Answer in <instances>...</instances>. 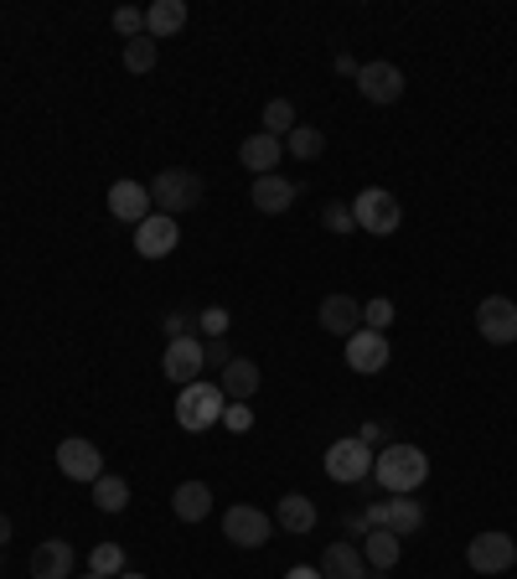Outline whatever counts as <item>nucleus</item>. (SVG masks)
<instances>
[{"label": "nucleus", "mask_w": 517, "mask_h": 579, "mask_svg": "<svg viewBox=\"0 0 517 579\" xmlns=\"http://www.w3.org/2000/svg\"><path fill=\"white\" fill-rule=\"evenodd\" d=\"M430 477V456L419 450V445H404V440H388L373 456V481H378L383 492L394 496H414Z\"/></svg>", "instance_id": "obj_1"}, {"label": "nucleus", "mask_w": 517, "mask_h": 579, "mask_svg": "<svg viewBox=\"0 0 517 579\" xmlns=\"http://www.w3.org/2000/svg\"><path fill=\"white\" fill-rule=\"evenodd\" d=\"M223 409H228L223 389L207 383V378H197V383H187V389L176 393V425L187 429V435H202V429L223 425Z\"/></svg>", "instance_id": "obj_2"}, {"label": "nucleus", "mask_w": 517, "mask_h": 579, "mask_svg": "<svg viewBox=\"0 0 517 579\" xmlns=\"http://www.w3.org/2000/svg\"><path fill=\"white\" fill-rule=\"evenodd\" d=\"M151 203H155V212L182 218V212H191V207H202V176H197L191 166H166L151 182Z\"/></svg>", "instance_id": "obj_3"}, {"label": "nucleus", "mask_w": 517, "mask_h": 579, "mask_svg": "<svg viewBox=\"0 0 517 579\" xmlns=\"http://www.w3.org/2000/svg\"><path fill=\"white\" fill-rule=\"evenodd\" d=\"M352 218H358L362 233H373V239H388V233H398V222H404V207H398L394 192L367 187L358 203H352Z\"/></svg>", "instance_id": "obj_4"}, {"label": "nucleus", "mask_w": 517, "mask_h": 579, "mask_svg": "<svg viewBox=\"0 0 517 579\" xmlns=\"http://www.w3.org/2000/svg\"><path fill=\"white\" fill-rule=\"evenodd\" d=\"M270 533H275V517L258 512L254 502H233V507L223 512V538L233 548H264L270 544Z\"/></svg>", "instance_id": "obj_5"}, {"label": "nucleus", "mask_w": 517, "mask_h": 579, "mask_svg": "<svg viewBox=\"0 0 517 579\" xmlns=\"http://www.w3.org/2000/svg\"><path fill=\"white\" fill-rule=\"evenodd\" d=\"M373 456L378 450H367V445L352 435V440H337V445H327V477L331 481H342V487H358V481H367L373 477Z\"/></svg>", "instance_id": "obj_6"}, {"label": "nucleus", "mask_w": 517, "mask_h": 579, "mask_svg": "<svg viewBox=\"0 0 517 579\" xmlns=\"http://www.w3.org/2000/svg\"><path fill=\"white\" fill-rule=\"evenodd\" d=\"M465 564H471L476 575H507V569L517 564V544L507 538V533L486 528V533H476V538L465 544Z\"/></svg>", "instance_id": "obj_7"}, {"label": "nucleus", "mask_w": 517, "mask_h": 579, "mask_svg": "<svg viewBox=\"0 0 517 579\" xmlns=\"http://www.w3.org/2000/svg\"><path fill=\"white\" fill-rule=\"evenodd\" d=\"M182 249V222L166 218V212H151V218L135 228V254L140 259H166Z\"/></svg>", "instance_id": "obj_8"}, {"label": "nucleus", "mask_w": 517, "mask_h": 579, "mask_svg": "<svg viewBox=\"0 0 517 579\" xmlns=\"http://www.w3.org/2000/svg\"><path fill=\"white\" fill-rule=\"evenodd\" d=\"M476 331H482L492 347L517 341V306L507 301V295H486L482 306H476Z\"/></svg>", "instance_id": "obj_9"}, {"label": "nucleus", "mask_w": 517, "mask_h": 579, "mask_svg": "<svg viewBox=\"0 0 517 579\" xmlns=\"http://www.w3.org/2000/svg\"><path fill=\"white\" fill-rule=\"evenodd\" d=\"M57 471H63L68 481H88V487H94V481L103 477L99 445H94V440H78V435H73V440H63V445H57Z\"/></svg>", "instance_id": "obj_10"}, {"label": "nucleus", "mask_w": 517, "mask_h": 579, "mask_svg": "<svg viewBox=\"0 0 517 579\" xmlns=\"http://www.w3.org/2000/svg\"><path fill=\"white\" fill-rule=\"evenodd\" d=\"M388 358H394V347H388L383 331H367V326H362V331L346 337V368H352V373H383Z\"/></svg>", "instance_id": "obj_11"}, {"label": "nucleus", "mask_w": 517, "mask_h": 579, "mask_svg": "<svg viewBox=\"0 0 517 579\" xmlns=\"http://www.w3.org/2000/svg\"><path fill=\"white\" fill-rule=\"evenodd\" d=\"M161 368H166V378L172 383H197L202 378V368H207V352H202V341L197 337H176L172 347H166V358H161Z\"/></svg>", "instance_id": "obj_12"}, {"label": "nucleus", "mask_w": 517, "mask_h": 579, "mask_svg": "<svg viewBox=\"0 0 517 579\" xmlns=\"http://www.w3.org/2000/svg\"><path fill=\"white\" fill-rule=\"evenodd\" d=\"M358 88L367 103H398L404 99V73L394 63H362L358 68Z\"/></svg>", "instance_id": "obj_13"}, {"label": "nucleus", "mask_w": 517, "mask_h": 579, "mask_svg": "<svg viewBox=\"0 0 517 579\" xmlns=\"http://www.w3.org/2000/svg\"><path fill=\"white\" fill-rule=\"evenodd\" d=\"M295 197H300V187H295L290 176H279V171H270V176H254V192H249V203H254L264 218H279V212H290Z\"/></svg>", "instance_id": "obj_14"}, {"label": "nucleus", "mask_w": 517, "mask_h": 579, "mask_svg": "<svg viewBox=\"0 0 517 579\" xmlns=\"http://www.w3.org/2000/svg\"><path fill=\"white\" fill-rule=\"evenodd\" d=\"M109 212H114V218L120 222H145L155 212V203H151V187H145V182H114V187H109Z\"/></svg>", "instance_id": "obj_15"}, {"label": "nucleus", "mask_w": 517, "mask_h": 579, "mask_svg": "<svg viewBox=\"0 0 517 579\" xmlns=\"http://www.w3.org/2000/svg\"><path fill=\"white\" fill-rule=\"evenodd\" d=\"M321 331H331V337H352V331H362V301H352V295H327L321 301Z\"/></svg>", "instance_id": "obj_16"}, {"label": "nucleus", "mask_w": 517, "mask_h": 579, "mask_svg": "<svg viewBox=\"0 0 517 579\" xmlns=\"http://www.w3.org/2000/svg\"><path fill=\"white\" fill-rule=\"evenodd\" d=\"M78 554H73L68 538H47V544L32 548V579H68Z\"/></svg>", "instance_id": "obj_17"}, {"label": "nucleus", "mask_w": 517, "mask_h": 579, "mask_svg": "<svg viewBox=\"0 0 517 579\" xmlns=\"http://www.w3.org/2000/svg\"><path fill=\"white\" fill-rule=\"evenodd\" d=\"M218 389H223V398L228 404H249L258 393V362H249V358H233L218 373Z\"/></svg>", "instance_id": "obj_18"}, {"label": "nucleus", "mask_w": 517, "mask_h": 579, "mask_svg": "<svg viewBox=\"0 0 517 579\" xmlns=\"http://www.w3.org/2000/svg\"><path fill=\"white\" fill-rule=\"evenodd\" d=\"M279 155H285V140H275V135H264V130H258V135H249L239 145V166H249L254 176H270V171L279 166Z\"/></svg>", "instance_id": "obj_19"}, {"label": "nucleus", "mask_w": 517, "mask_h": 579, "mask_svg": "<svg viewBox=\"0 0 517 579\" xmlns=\"http://www.w3.org/2000/svg\"><path fill=\"white\" fill-rule=\"evenodd\" d=\"M316 569H321V579H367V559L358 544H331Z\"/></svg>", "instance_id": "obj_20"}, {"label": "nucleus", "mask_w": 517, "mask_h": 579, "mask_svg": "<svg viewBox=\"0 0 517 579\" xmlns=\"http://www.w3.org/2000/svg\"><path fill=\"white\" fill-rule=\"evenodd\" d=\"M172 512H176V523H202L207 512H212V487L207 481H182L172 492Z\"/></svg>", "instance_id": "obj_21"}, {"label": "nucleus", "mask_w": 517, "mask_h": 579, "mask_svg": "<svg viewBox=\"0 0 517 579\" xmlns=\"http://www.w3.org/2000/svg\"><path fill=\"white\" fill-rule=\"evenodd\" d=\"M383 528L398 533V538H409V533L425 528V507H419V496H388V502H383Z\"/></svg>", "instance_id": "obj_22"}, {"label": "nucleus", "mask_w": 517, "mask_h": 579, "mask_svg": "<svg viewBox=\"0 0 517 579\" xmlns=\"http://www.w3.org/2000/svg\"><path fill=\"white\" fill-rule=\"evenodd\" d=\"M182 26H187V0H155L145 11V36H155V42L176 36Z\"/></svg>", "instance_id": "obj_23"}, {"label": "nucleus", "mask_w": 517, "mask_h": 579, "mask_svg": "<svg viewBox=\"0 0 517 579\" xmlns=\"http://www.w3.org/2000/svg\"><path fill=\"white\" fill-rule=\"evenodd\" d=\"M362 559H367V569H394L398 559H404V544H398V533L388 528H367V538H362Z\"/></svg>", "instance_id": "obj_24"}, {"label": "nucleus", "mask_w": 517, "mask_h": 579, "mask_svg": "<svg viewBox=\"0 0 517 579\" xmlns=\"http://www.w3.org/2000/svg\"><path fill=\"white\" fill-rule=\"evenodd\" d=\"M275 523H279V528H285V533H295V538H300V533H310V528H316V502H310L306 492L279 496Z\"/></svg>", "instance_id": "obj_25"}, {"label": "nucleus", "mask_w": 517, "mask_h": 579, "mask_svg": "<svg viewBox=\"0 0 517 579\" xmlns=\"http://www.w3.org/2000/svg\"><path fill=\"white\" fill-rule=\"evenodd\" d=\"M94 507L99 512H124L130 507V481L124 477H99L94 481Z\"/></svg>", "instance_id": "obj_26"}, {"label": "nucleus", "mask_w": 517, "mask_h": 579, "mask_svg": "<svg viewBox=\"0 0 517 579\" xmlns=\"http://www.w3.org/2000/svg\"><path fill=\"white\" fill-rule=\"evenodd\" d=\"M285 151H290L295 161H316V155L327 151V135H321L316 124H295L290 135H285Z\"/></svg>", "instance_id": "obj_27"}, {"label": "nucleus", "mask_w": 517, "mask_h": 579, "mask_svg": "<svg viewBox=\"0 0 517 579\" xmlns=\"http://www.w3.org/2000/svg\"><path fill=\"white\" fill-rule=\"evenodd\" d=\"M88 575H99V579L124 575V548L120 544H94L88 548Z\"/></svg>", "instance_id": "obj_28"}, {"label": "nucleus", "mask_w": 517, "mask_h": 579, "mask_svg": "<svg viewBox=\"0 0 517 579\" xmlns=\"http://www.w3.org/2000/svg\"><path fill=\"white\" fill-rule=\"evenodd\" d=\"M295 124H300V120H295V103L290 99H270V103H264V135L285 140Z\"/></svg>", "instance_id": "obj_29"}, {"label": "nucleus", "mask_w": 517, "mask_h": 579, "mask_svg": "<svg viewBox=\"0 0 517 579\" xmlns=\"http://www.w3.org/2000/svg\"><path fill=\"white\" fill-rule=\"evenodd\" d=\"M155 36H135V42H124V68L130 73H151L155 68Z\"/></svg>", "instance_id": "obj_30"}, {"label": "nucleus", "mask_w": 517, "mask_h": 579, "mask_svg": "<svg viewBox=\"0 0 517 579\" xmlns=\"http://www.w3.org/2000/svg\"><path fill=\"white\" fill-rule=\"evenodd\" d=\"M394 316H398L394 301H383V295L362 306V326H367V331H388V326H394Z\"/></svg>", "instance_id": "obj_31"}, {"label": "nucleus", "mask_w": 517, "mask_h": 579, "mask_svg": "<svg viewBox=\"0 0 517 579\" xmlns=\"http://www.w3.org/2000/svg\"><path fill=\"white\" fill-rule=\"evenodd\" d=\"M114 32H120L124 42L145 36V11H135V6H120V11H114Z\"/></svg>", "instance_id": "obj_32"}, {"label": "nucleus", "mask_w": 517, "mask_h": 579, "mask_svg": "<svg viewBox=\"0 0 517 579\" xmlns=\"http://www.w3.org/2000/svg\"><path fill=\"white\" fill-rule=\"evenodd\" d=\"M321 228H327V233H352V228H358V218H352V207L331 203V207H321Z\"/></svg>", "instance_id": "obj_33"}, {"label": "nucleus", "mask_w": 517, "mask_h": 579, "mask_svg": "<svg viewBox=\"0 0 517 579\" xmlns=\"http://www.w3.org/2000/svg\"><path fill=\"white\" fill-rule=\"evenodd\" d=\"M223 425L233 429V435H249V429H254V409H249V404H228V409H223Z\"/></svg>", "instance_id": "obj_34"}, {"label": "nucleus", "mask_w": 517, "mask_h": 579, "mask_svg": "<svg viewBox=\"0 0 517 579\" xmlns=\"http://www.w3.org/2000/svg\"><path fill=\"white\" fill-rule=\"evenodd\" d=\"M202 352H207V362H212V368H218V373H223L228 362H233V347H228L223 337H212V341H202Z\"/></svg>", "instance_id": "obj_35"}, {"label": "nucleus", "mask_w": 517, "mask_h": 579, "mask_svg": "<svg viewBox=\"0 0 517 579\" xmlns=\"http://www.w3.org/2000/svg\"><path fill=\"white\" fill-rule=\"evenodd\" d=\"M202 331H207V341H212V337H223V331H228V310H223V306L202 310Z\"/></svg>", "instance_id": "obj_36"}, {"label": "nucleus", "mask_w": 517, "mask_h": 579, "mask_svg": "<svg viewBox=\"0 0 517 579\" xmlns=\"http://www.w3.org/2000/svg\"><path fill=\"white\" fill-rule=\"evenodd\" d=\"M342 528L352 533V538H367V517H362V507L346 512V517H342Z\"/></svg>", "instance_id": "obj_37"}, {"label": "nucleus", "mask_w": 517, "mask_h": 579, "mask_svg": "<svg viewBox=\"0 0 517 579\" xmlns=\"http://www.w3.org/2000/svg\"><path fill=\"white\" fill-rule=\"evenodd\" d=\"M358 440L367 445V450H373L378 440H388V425H362V435H358Z\"/></svg>", "instance_id": "obj_38"}, {"label": "nucleus", "mask_w": 517, "mask_h": 579, "mask_svg": "<svg viewBox=\"0 0 517 579\" xmlns=\"http://www.w3.org/2000/svg\"><path fill=\"white\" fill-rule=\"evenodd\" d=\"M166 331H172V341H176V337H191V331H187V316H182V310H172V316H166Z\"/></svg>", "instance_id": "obj_39"}, {"label": "nucleus", "mask_w": 517, "mask_h": 579, "mask_svg": "<svg viewBox=\"0 0 517 579\" xmlns=\"http://www.w3.org/2000/svg\"><path fill=\"white\" fill-rule=\"evenodd\" d=\"M358 57H346V52H337V73H342V78H358Z\"/></svg>", "instance_id": "obj_40"}, {"label": "nucleus", "mask_w": 517, "mask_h": 579, "mask_svg": "<svg viewBox=\"0 0 517 579\" xmlns=\"http://www.w3.org/2000/svg\"><path fill=\"white\" fill-rule=\"evenodd\" d=\"M285 579H321V569H306V564H295V569H290Z\"/></svg>", "instance_id": "obj_41"}, {"label": "nucleus", "mask_w": 517, "mask_h": 579, "mask_svg": "<svg viewBox=\"0 0 517 579\" xmlns=\"http://www.w3.org/2000/svg\"><path fill=\"white\" fill-rule=\"evenodd\" d=\"M11 544V517H6V512H0V548Z\"/></svg>", "instance_id": "obj_42"}, {"label": "nucleus", "mask_w": 517, "mask_h": 579, "mask_svg": "<svg viewBox=\"0 0 517 579\" xmlns=\"http://www.w3.org/2000/svg\"><path fill=\"white\" fill-rule=\"evenodd\" d=\"M114 579H145V575H135V569H124V575H114Z\"/></svg>", "instance_id": "obj_43"}, {"label": "nucleus", "mask_w": 517, "mask_h": 579, "mask_svg": "<svg viewBox=\"0 0 517 579\" xmlns=\"http://www.w3.org/2000/svg\"><path fill=\"white\" fill-rule=\"evenodd\" d=\"M88 579H99V575H88Z\"/></svg>", "instance_id": "obj_44"}]
</instances>
